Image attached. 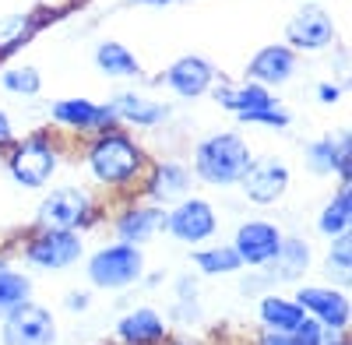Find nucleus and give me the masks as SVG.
<instances>
[{"label":"nucleus","instance_id":"1","mask_svg":"<svg viewBox=\"0 0 352 345\" xmlns=\"http://www.w3.org/2000/svg\"><path fill=\"white\" fill-rule=\"evenodd\" d=\"M85 169L102 190H120L134 194L141 190V180L148 172V155L124 127H109L88 137V145L81 152Z\"/></svg>","mask_w":352,"mask_h":345},{"label":"nucleus","instance_id":"2","mask_svg":"<svg viewBox=\"0 0 352 345\" xmlns=\"http://www.w3.org/2000/svg\"><path fill=\"white\" fill-rule=\"evenodd\" d=\"M250 162H254V152L247 145V137L236 131H219L194 145L190 172H194V180L208 183V187H236Z\"/></svg>","mask_w":352,"mask_h":345},{"label":"nucleus","instance_id":"3","mask_svg":"<svg viewBox=\"0 0 352 345\" xmlns=\"http://www.w3.org/2000/svg\"><path fill=\"white\" fill-rule=\"evenodd\" d=\"M4 166L14 183L28 190H43L53 183L56 169H60V145H56L53 134H28L8 145Z\"/></svg>","mask_w":352,"mask_h":345},{"label":"nucleus","instance_id":"4","mask_svg":"<svg viewBox=\"0 0 352 345\" xmlns=\"http://www.w3.org/2000/svg\"><path fill=\"white\" fill-rule=\"evenodd\" d=\"M215 102L232 113L240 124H257V127H289V109L257 81L247 85H215L212 89Z\"/></svg>","mask_w":352,"mask_h":345},{"label":"nucleus","instance_id":"5","mask_svg":"<svg viewBox=\"0 0 352 345\" xmlns=\"http://www.w3.org/2000/svg\"><path fill=\"white\" fill-rule=\"evenodd\" d=\"M144 275V254L134 243L113 240L88 257V282L102 293H124Z\"/></svg>","mask_w":352,"mask_h":345},{"label":"nucleus","instance_id":"6","mask_svg":"<svg viewBox=\"0 0 352 345\" xmlns=\"http://www.w3.org/2000/svg\"><path fill=\"white\" fill-rule=\"evenodd\" d=\"M81 257H85V240L74 229L39 225L21 243V261L36 271H64V268H74Z\"/></svg>","mask_w":352,"mask_h":345},{"label":"nucleus","instance_id":"7","mask_svg":"<svg viewBox=\"0 0 352 345\" xmlns=\"http://www.w3.org/2000/svg\"><path fill=\"white\" fill-rule=\"evenodd\" d=\"M102 219V205L88 194L85 187H53L43 205H39V222L53 225V229H74V233H85V229L99 225Z\"/></svg>","mask_w":352,"mask_h":345},{"label":"nucleus","instance_id":"8","mask_svg":"<svg viewBox=\"0 0 352 345\" xmlns=\"http://www.w3.org/2000/svg\"><path fill=\"white\" fill-rule=\"evenodd\" d=\"M166 233L187 247H201L219 233V212L204 197H184L166 208Z\"/></svg>","mask_w":352,"mask_h":345},{"label":"nucleus","instance_id":"9","mask_svg":"<svg viewBox=\"0 0 352 345\" xmlns=\"http://www.w3.org/2000/svg\"><path fill=\"white\" fill-rule=\"evenodd\" d=\"M60 328L43 303H21L0 321V345H56Z\"/></svg>","mask_w":352,"mask_h":345},{"label":"nucleus","instance_id":"10","mask_svg":"<svg viewBox=\"0 0 352 345\" xmlns=\"http://www.w3.org/2000/svg\"><path fill=\"white\" fill-rule=\"evenodd\" d=\"M282 229L268 219H247L232 233V250L240 254L243 268H268L282 250Z\"/></svg>","mask_w":352,"mask_h":345},{"label":"nucleus","instance_id":"11","mask_svg":"<svg viewBox=\"0 0 352 345\" xmlns=\"http://www.w3.org/2000/svg\"><path fill=\"white\" fill-rule=\"evenodd\" d=\"M190 190H194V172H190V166L180 162V159H166V162L148 166L138 197L152 201V205H159V208H169V205H176V201L190 197Z\"/></svg>","mask_w":352,"mask_h":345},{"label":"nucleus","instance_id":"12","mask_svg":"<svg viewBox=\"0 0 352 345\" xmlns=\"http://www.w3.org/2000/svg\"><path fill=\"white\" fill-rule=\"evenodd\" d=\"M289 183H292V172H289V166L282 159H254L236 187L243 190V197L250 201V205L272 208V205H278V201L285 197Z\"/></svg>","mask_w":352,"mask_h":345},{"label":"nucleus","instance_id":"13","mask_svg":"<svg viewBox=\"0 0 352 345\" xmlns=\"http://www.w3.org/2000/svg\"><path fill=\"white\" fill-rule=\"evenodd\" d=\"M292 300H296L307 310V318H314L317 324H324L335 335H345V328L352 321V303L342 289H335V285H300Z\"/></svg>","mask_w":352,"mask_h":345},{"label":"nucleus","instance_id":"14","mask_svg":"<svg viewBox=\"0 0 352 345\" xmlns=\"http://www.w3.org/2000/svg\"><path fill=\"white\" fill-rule=\"evenodd\" d=\"M303 162L314 177H338L352 183V134L342 131L335 137H317L303 148Z\"/></svg>","mask_w":352,"mask_h":345},{"label":"nucleus","instance_id":"15","mask_svg":"<svg viewBox=\"0 0 352 345\" xmlns=\"http://www.w3.org/2000/svg\"><path fill=\"white\" fill-rule=\"evenodd\" d=\"M109 225H113L116 240L144 247L148 240H155L159 233H166V208L152 205V201H131V205H124L120 212L113 215Z\"/></svg>","mask_w":352,"mask_h":345},{"label":"nucleus","instance_id":"16","mask_svg":"<svg viewBox=\"0 0 352 345\" xmlns=\"http://www.w3.org/2000/svg\"><path fill=\"white\" fill-rule=\"evenodd\" d=\"M335 18L324 8H300L285 25V46L289 49H328L335 46Z\"/></svg>","mask_w":352,"mask_h":345},{"label":"nucleus","instance_id":"17","mask_svg":"<svg viewBox=\"0 0 352 345\" xmlns=\"http://www.w3.org/2000/svg\"><path fill=\"white\" fill-rule=\"evenodd\" d=\"M50 120L56 127H64V131H74V134H81V131L99 134V131H109V127H120L116 117H113V109H109V102L99 106L92 99H56L50 106Z\"/></svg>","mask_w":352,"mask_h":345},{"label":"nucleus","instance_id":"18","mask_svg":"<svg viewBox=\"0 0 352 345\" xmlns=\"http://www.w3.org/2000/svg\"><path fill=\"white\" fill-rule=\"evenodd\" d=\"M162 81L169 89L180 96V99H197L204 92H212L219 85V71L212 60H204V56H180V60H173L162 74Z\"/></svg>","mask_w":352,"mask_h":345},{"label":"nucleus","instance_id":"19","mask_svg":"<svg viewBox=\"0 0 352 345\" xmlns=\"http://www.w3.org/2000/svg\"><path fill=\"white\" fill-rule=\"evenodd\" d=\"M113 338L120 345H166L169 324L155 307H134L113 328Z\"/></svg>","mask_w":352,"mask_h":345},{"label":"nucleus","instance_id":"20","mask_svg":"<svg viewBox=\"0 0 352 345\" xmlns=\"http://www.w3.org/2000/svg\"><path fill=\"white\" fill-rule=\"evenodd\" d=\"M300 60H296V49H289L285 43H275V46H264L250 56L247 64V78L272 89V85H285L292 74H296Z\"/></svg>","mask_w":352,"mask_h":345},{"label":"nucleus","instance_id":"21","mask_svg":"<svg viewBox=\"0 0 352 345\" xmlns=\"http://www.w3.org/2000/svg\"><path fill=\"white\" fill-rule=\"evenodd\" d=\"M109 109L116 124H127V127H162L169 120V106L141 92H116L109 99Z\"/></svg>","mask_w":352,"mask_h":345},{"label":"nucleus","instance_id":"22","mask_svg":"<svg viewBox=\"0 0 352 345\" xmlns=\"http://www.w3.org/2000/svg\"><path fill=\"white\" fill-rule=\"evenodd\" d=\"M257 321H261V328H268V331H296L307 321V310L292 296H261Z\"/></svg>","mask_w":352,"mask_h":345},{"label":"nucleus","instance_id":"23","mask_svg":"<svg viewBox=\"0 0 352 345\" xmlns=\"http://www.w3.org/2000/svg\"><path fill=\"white\" fill-rule=\"evenodd\" d=\"M352 229V183H342L335 190V197L328 201L317 215V233L320 236H338V233H349Z\"/></svg>","mask_w":352,"mask_h":345},{"label":"nucleus","instance_id":"24","mask_svg":"<svg viewBox=\"0 0 352 345\" xmlns=\"http://www.w3.org/2000/svg\"><path fill=\"white\" fill-rule=\"evenodd\" d=\"M96 67L106 74V78H141V64L138 56L124 46V43H99L96 46Z\"/></svg>","mask_w":352,"mask_h":345},{"label":"nucleus","instance_id":"25","mask_svg":"<svg viewBox=\"0 0 352 345\" xmlns=\"http://www.w3.org/2000/svg\"><path fill=\"white\" fill-rule=\"evenodd\" d=\"M190 257H194V268L201 275H236V271H243V261H240V254L232 250V243L197 247Z\"/></svg>","mask_w":352,"mask_h":345},{"label":"nucleus","instance_id":"26","mask_svg":"<svg viewBox=\"0 0 352 345\" xmlns=\"http://www.w3.org/2000/svg\"><path fill=\"white\" fill-rule=\"evenodd\" d=\"M32 296H36V282L25 271H14L11 265L0 268V321H4L11 310H18L21 303H28Z\"/></svg>","mask_w":352,"mask_h":345},{"label":"nucleus","instance_id":"27","mask_svg":"<svg viewBox=\"0 0 352 345\" xmlns=\"http://www.w3.org/2000/svg\"><path fill=\"white\" fill-rule=\"evenodd\" d=\"M310 261H314L310 243L303 236H285L275 265H268V268H278V278H300V275H307Z\"/></svg>","mask_w":352,"mask_h":345},{"label":"nucleus","instance_id":"28","mask_svg":"<svg viewBox=\"0 0 352 345\" xmlns=\"http://www.w3.org/2000/svg\"><path fill=\"white\" fill-rule=\"evenodd\" d=\"M36 32V18L32 14H4L0 18V56H8L21 49Z\"/></svg>","mask_w":352,"mask_h":345},{"label":"nucleus","instance_id":"29","mask_svg":"<svg viewBox=\"0 0 352 345\" xmlns=\"http://www.w3.org/2000/svg\"><path fill=\"white\" fill-rule=\"evenodd\" d=\"M0 85H4L8 96L32 99V96H39V89H43V74H39L36 67L21 64V67H8L4 74H0Z\"/></svg>","mask_w":352,"mask_h":345},{"label":"nucleus","instance_id":"30","mask_svg":"<svg viewBox=\"0 0 352 345\" xmlns=\"http://www.w3.org/2000/svg\"><path fill=\"white\" fill-rule=\"evenodd\" d=\"M328 268L338 275V278H349L352 275V229L349 233H338L331 236V247H328Z\"/></svg>","mask_w":352,"mask_h":345},{"label":"nucleus","instance_id":"31","mask_svg":"<svg viewBox=\"0 0 352 345\" xmlns=\"http://www.w3.org/2000/svg\"><path fill=\"white\" fill-rule=\"evenodd\" d=\"M289 335H292V342H296V345H328L335 338V331H328L324 324H317L314 318H307L296 331H289Z\"/></svg>","mask_w":352,"mask_h":345},{"label":"nucleus","instance_id":"32","mask_svg":"<svg viewBox=\"0 0 352 345\" xmlns=\"http://www.w3.org/2000/svg\"><path fill=\"white\" fill-rule=\"evenodd\" d=\"M342 89H345V85H338V81H320L317 85V102H338L342 99Z\"/></svg>","mask_w":352,"mask_h":345},{"label":"nucleus","instance_id":"33","mask_svg":"<svg viewBox=\"0 0 352 345\" xmlns=\"http://www.w3.org/2000/svg\"><path fill=\"white\" fill-rule=\"evenodd\" d=\"M254 345H296V342H292L289 331H268V328H261V335H257Z\"/></svg>","mask_w":352,"mask_h":345},{"label":"nucleus","instance_id":"34","mask_svg":"<svg viewBox=\"0 0 352 345\" xmlns=\"http://www.w3.org/2000/svg\"><path fill=\"white\" fill-rule=\"evenodd\" d=\"M67 310L71 313H85L88 307H92V293H85V289H74V293H67Z\"/></svg>","mask_w":352,"mask_h":345},{"label":"nucleus","instance_id":"35","mask_svg":"<svg viewBox=\"0 0 352 345\" xmlns=\"http://www.w3.org/2000/svg\"><path fill=\"white\" fill-rule=\"evenodd\" d=\"M11 141H14V124H11V117H8V113L0 109V148H8Z\"/></svg>","mask_w":352,"mask_h":345},{"label":"nucleus","instance_id":"36","mask_svg":"<svg viewBox=\"0 0 352 345\" xmlns=\"http://www.w3.org/2000/svg\"><path fill=\"white\" fill-rule=\"evenodd\" d=\"M134 4H155V8H162V4H173V0H134Z\"/></svg>","mask_w":352,"mask_h":345},{"label":"nucleus","instance_id":"37","mask_svg":"<svg viewBox=\"0 0 352 345\" xmlns=\"http://www.w3.org/2000/svg\"><path fill=\"white\" fill-rule=\"evenodd\" d=\"M328 345H349V342H345V335H335V338H331Z\"/></svg>","mask_w":352,"mask_h":345},{"label":"nucleus","instance_id":"38","mask_svg":"<svg viewBox=\"0 0 352 345\" xmlns=\"http://www.w3.org/2000/svg\"><path fill=\"white\" fill-rule=\"evenodd\" d=\"M0 268H8V257L4 254H0Z\"/></svg>","mask_w":352,"mask_h":345},{"label":"nucleus","instance_id":"39","mask_svg":"<svg viewBox=\"0 0 352 345\" xmlns=\"http://www.w3.org/2000/svg\"><path fill=\"white\" fill-rule=\"evenodd\" d=\"M0 162H4V148H0Z\"/></svg>","mask_w":352,"mask_h":345}]
</instances>
